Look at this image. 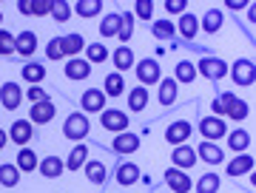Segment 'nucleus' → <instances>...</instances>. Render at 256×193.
Instances as JSON below:
<instances>
[{"instance_id":"f257e3e1","label":"nucleus","mask_w":256,"mask_h":193,"mask_svg":"<svg viewBox=\"0 0 256 193\" xmlns=\"http://www.w3.org/2000/svg\"><path fill=\"white\" fill-rule=\"evenodd\" d=\"M210 108H214V117H230V120H248V102L239 100V97H234V94H220L216 100L210 102Z\"/></svg>"},{"instance_id":"f03ea898","label":"nucleus","mask_w":256,"mask_h":193,"mask_svg":"<svg viewBox=\"0 0 256 193\" xmlns=\"http://www.w3.org/2000/svg\"><path fill=\"white\" fill-rule=\"evenodd\" d=\"M88 131H92V125H88V117H86L82 111L68 114V120L63 122V134H66V139H72V142L86 139V137H88Z\"/></svg>"},{"instance_id":"7ed1b4c3","label":"nucleus","mask_w":256,"mask_h":193,"mask_svg":"<svg viewBox=\"0 0 256 193\" xmlns=\"http://www.w3.org/2000/svg\"><path fill=\"white\" fill-rule=\"evenodd\" d=\"M134 71H137V83L142 85V88H148V85H156L160 80H162L160 63H156L154 57H146V60L134 63Z\"/></svg>"},{"instance_id":"20e7f679","label":"nucleus","mask_w":256,"mask_h":193,"mask_svg":"<svg viewBox=\"0 0 256 193\" xmlns=\"http://www.w3.org/2000/svg\"><path fill=\"white\" fill-rule=\"evenodd\" d=\"M230 77H234V83L242 85V88H250V85L256 83V65L248 60V57H242V60H236V63L228 68Z\"/></svg>"},{"instance_id":"39448f33","label":"nucleus","mask_w":256,"mask_h":193,"mask_svg":"<svg viewBox=\"0 0 256 193\" xmlns=\"http://www.w3.org/2000/svg\"><path fill=\"white\" fill-rule=\"evenodd\" d=\"M196 74H202L205 80H222L225 74H228V63L220 60V57H202L200 63H196Z\"/></svg>"},{"instance_id":"423d86ee","label":"nucleus","mask_w":256,"mask_h":193,"mask_svg":"<svg viewBox=\"0 0 256 193\" xmlns=\"http://www.w3.org/2000/svg\"><path fill=\"white\" fill-rule=\"evenodd\" d=\"M100 122L106 131H114V134H122L128 131V114L120 108H102L100 111Z\"/></svg>"},{"instance_id":"0eeeda50","label":"nucleus","mask_w":256,"mask_h":193,"mask_svg":"<svg viewBox=\"0 0 256 193\" xmlns=\"http://www.w3.org/2000/svg\"><path fill=\"white\" fill-rule=\"evenodd\" d=\"M54 114H57L54 102L46 97V100L34 102V105L28 108V122H32V125H48V122L54 120Z\"/></svg>"},{"instance_id":"6e6552de","label":"nucleus","mask_w":256,"mask_h":193,"mask_svg":"<svg viewBox=\"0 0 256 193\" xmlns=\"http://www.w3.org/2000/svg\"><path fill=\"white\" fill-rule=\"evenodd\" d=\"M191 134H194L191 122H188V120H176V122L168 125V131H165V142H168V145H174V148L176 145H185Z\"/></svg>"},{"instance_id":"1a4fd4ad","label":"nucleus","mask_w":256,"mask_h":193,"mask_svg":"<svg viewBox=\"0 0 256 193\" xmlns=\"http://www.w3.org/2000/svg\"><path fill=\"white\" fill-rule=\"evenodd\" d=\"M162 179L174 193H191V188H194L191 176H185V171H180V168H168L162 174Z\"/></svg>"},{"instance_id":"9d476101","label":"nucleus","mask_w":256,"mask_h":193,"mask_svg":"<svg viewBox=\"0 0 256 193\" xmlns=\"http://www.w3.org/2000/svg\"><path fill=\"white\" fill-rule=\"evenodd\" d=\"M200 134L205 137V142H214V139H220L228 134V125H225L222 117H205L200 122Z\"/></svg>"},{"instance_id":"9b49d317","label":"nucleus","mask_w":256,"mask_h":193,"mask_svg":"<svg viewBox=\"0 0 256 193\" xmlns=\"http://www.w3.org/2000/svg\"><path fill=\"white\" fill-rule=\"evenodd\" d=\"M0 102H3L6 111L20 108V102H23V88H20L18 83H3L0 85Z\"/></svg>"},{"instance_id":"f8f14e48","label":"nucleus","mask_w":256,"mask_h":193,"mask_svg":"<svg viewBox=\"0 0 256 193\" xmlns=\"http://www.w3.org/2000/svg\"><path fill=\"white\" fill-rule=\"evenodd\" d=\"M171 162H174V168H180V171H188V168L196 165V151H194L188 142H185V145H176L174 151H171Z\"/></svg>"},{"instance_id":"ddd939ff","label":"nucleus","mask_w":256,"mask_h":193,"mask_svg":"<svg viewBox=\"0 0 256 193\" xmlns=\"http://www.w3.org/2000/svg\"><path fill=\"white\" fill-rule=\"evenodd\" d=\"M80 108L86 111V114H97V111H102L106 108V94H102L100 88H88V91H82Z\"/></svg>"},{"instance_id":"4468645a","label":"nucleus","mask_w":256,"mask_h":193,"mask_svg":"<svg viewBox=\"0 0 256 193\" xmlns=\"http://www.w3.org/2000/svg\"><path fill=\"white\" fill-rule=\"evenodd\" d=\"M32 137H34V128H32V122H28V120H14V122H12V128H9V139H12V142H18L20 148H26Z\"/></svg>"},{"instance_id":"2eb2a0df","label":"nucleus","mask_w":256,"mask_h":193,"mask_svg":"<svg viewBox=\"0 0 256 193\" xmlns=\"http://www.w3.org/2000/svg\"><path fill=\"white\" fill-rule=\"evenodd\" d=\"M86 48V40H82V34H77V31H72V34H63L60 37V54L63 57H77Z\"/></svg>"},{"instance_id":"dca6fc26","label":"nucleus","mask_w":256,"mask_h":193,"mask_svg":"<svg viewBox=\"0 0 256 193\" xmlns=\"http://www.w3.org/2000/svg\"><path fill=\"white\" fill-rule=\"evenodd\" d=\"M140 151V137L134 131H122L114 137V154H137Z\"/></svg>"},{"instance_id":"f3484780","label":"nucleus","mask_w":256,"mask_h":193,"mask_svg":"<svg viewBox=\"0 0 256 193\" xmlns=\"http://www.w3.org/2000/svg\"><path fill=\"white\" fill-rule=\"evenodd\" d=\"M63 71H66V77H68V80H74V83H77V80H88V74H92V65L86 63L82 57H72V60L66 63Z\"/></svg>"},{"instance_id":"a211bd4d","label":"nucleus","mask_w":256,"mask_h":193,"mask_svg":"<svg viewBox=\"0 0 256 193\" xmlns=\"http://www.w3.org/2000/svg\"><path fill=\"white\" fill-rule=\"evenodd\" d=\"M37 171L46 176V179H60V176H63V159L54 157V154H48L46 159L37 162Z\"/></svg>"},{"instance_id":"6ab92c4d","label":"nucleus","mask_w":256,"mask_h":193,"mask_svg":"<svg viewBox=\"0 0 256 193\" xmlns=\"http://www.w3.org/2000/svg\"><path fill=\"white\" fill-rule=\"evenodd\" d=\"M14 51H18L20 57H32L37 51V34L34 31H20L18 37H14Z\"/></svg>"},{"instance_id":"aec40b11","label":"nucleus","mask_w":256,"mask_h":193,"mask_svg":"<svg viewBox=\"0 0 256 193\" xmlns=\"http://www.w3.org/2000/svg\"><path fill=\"white\" fill-rule=\"evenodd\" d=\"M254 171V157L250 154H236L228 162V176H248Z\"/></svg>"},{"instance_id":"412c9836","label":"nucleus","mask_w":256,"mask_h":193,"mask_svg":"<svg viewBox=\"0 0 256 193\" xmlns=\"http://www.w3.org/2000/svg\"><path fill=\"white\" fill-rule=\"evenodd\" d=\"M174 28L185 37V40H194V37H196V31H200V17H196V14H191V11H185V14H180V23H176Z\"/></svg>"},{"instance_id":"4be33fe9","label":"nucleus","mask_w":256,"mask_h":193,"mask_svg":"<svg viewBox=\"0 0 256 193\" xmlns=\"http://www.w3.org/2000/svg\"><path fill=\"white\" fill-rule=\"evenodd\" d=\"M37 162H40V159H37V154L26 145V148H20V151H18L14 168H18L20 174H32V171H37Z\"/></svg>"},{"instance_id":"5701e85b","label":"nucleus","mask_w":256,"mask_h":193,"mask_svg":"<svg viewBox=\"0 0 256 193\" xmlns=\"http://www.w3.org/2000/svg\"><path fill=\"white\" fill-rule=\"evenodd\" d=\"M194 151H196V159L208 162V165H220L222 159H225V154H222L220 148L214 145V142H205V139H202V145L194 148Z\"/></svg>"},{"instance_id":"b1692460","label":"nucleus","mask_w":256,"mask_h":193,"mask_svg":"<svg viewBox=\"0 0 256 193\" xmlns=\"http://www.w3.org/2000/svg\"><path fill=\"white\" fill-rule=\"evenodd\" d=\"M222 23H225V17H222L220 9H208L200 17V28L205 31V34H216V31L222 28Z\"/></svg>"},{"instance_id":"393cba45","label":"nucleus","mask_w":256,"mask_h":193,"mask_svg":"<svg viewBox=\"0 0 256 193\" xmlns=\"http://www.w3.org/2000/svg\"><path fill=\"white\" fill-rule=\"evenodd\" d=\"M160 83H162V85H160V105L168 108V105H174V102H176V91H180V85H176L174 77H162Z\"/></svg>"},{"instance_id":"a878e982","label":"nucleus","mask_w":256,"mask_h":193,"mask_svg":"<svg viewBox=\"0 0 256 193\" xmlns=\"http://www.w3.org/2000/svg\"><path fill=\"white\" fill-rule=\"evenodd\" d=\"M228 148L234 151V154H245L248 148H250V134H248L245 128H236L228 134Z\"/></svg>"},{"instance_id":"bb28decb","label":"nucleus","mask_w":256,"mask_h":193,"mask_svg":"<svg viewBox=\"0 0 256 193\" xmlns=\"http://www.w3.org/2000/svg\"><path fill=\"white\" fill-rule=\"evenodd\" d=\"M117 182L120 185H137V179H140V168L134 165V162H122V165H117Z\"/></svg>"},{"instance_id":"cd10ccee","label":"nucleus","mask_w":256,"mask_h":193,"mask_svg":"<svg viewBox=\"0 0 256 193\" xmlns=\"http://www.w3.org/2000/svg\"><path fill=\"white\" fill-rule=\"evenodd\" d=\"M134 23H137V20H134V14H131V11H120V31H117V40L122 43V46H126L128 40L134 37Z\"/></svg>"},{"instance_id":"c85d7f7f","label":"nucleus","mask_w":256,"mask_h":193,"mask_svg":"<svg viewBox=\"0 0 256 193\" xmlns=\"http://www.w3.org/2000/svg\"><path fill=\"white\" fill-rule=\"evenodd\" d=\"M88 162V148L86 145H74L72 154H68V159L63 162V168H68V171H77V168H82Z\"/></svg>"},{"instance_id":"c756f323","label":"nucleus","mask_w":256,"mask_h":193,"mask_svg":"<svg viewBox=\"0 0 256 193\" xmlns=\"http://www.w3.org/2000/svg\"><path fill=\"white\" fill-rule=\"evenodd\" d=\"M114 65H117V74L120 71H128V68H134V63H137V60H134V51H131V48L128 46H120L117 51H114Z\"/></svg>"},{"instance_id":"7c9ffc66","label":"nucleus","mask_w":256,"mask_h":193,"mask_svg":"<svg viewBox=\"0 0 256 193\" xmlns=\"http://www.w3.org/2000/svg\"><path fill=\"white\" fill-rule=\"evenodd\" d=\"M100 11H102L100 0H77V3H74V14H77V17H97Z\"/></svg>"},{"instance_id":"2f4dec72","label":"nucleus","mask_w":256,"mask_h":193,"mask_svg":"<svg viewBox=\"0 0 256 193\" xmlns=\"http://www.w3.org/2000/svg\"><path fill=\"white\" fill-rule=\"evenodd\" d=\"M174 80H176V85L180 83H194L196 80V65L194 63H188V60H182V63H176V68H174Z\"/></svg>"},{"instance_id":"473e14b6","label":"nucleus","mask_w":256,"mask_h":193,"mask_svg":"<svg viewBox=\"0 0 256 193\" xmlns=\"http://www.w3.org/2000/svg\"><path fill=\"white\" fill-rule=\"evenodd\" d=\"M82 168H86V176H88V182H92V185H102V182H106V165H102L100 159H88Z\"/></svg>"},{"instance_id":"72a5a7b5","label":"nucleus","mask_w":256,"mask_h":193,"mask_svg":"<svg viewBox=\"0 0 256 193\" xmlns=\"http://www.w3.org/2000/svg\"><path fill=\"white\" fill-rule=\"evenodd\" d=\"M23 80L32 83V85L43 83V80H46V65L43 63H26L23 65Z\"/></svg>"},{"instance_id":"f704fd0d","label":"nucleus","mask_w":256,"mask_h":193,"mask_svg":"<svg viewBox=\"0 0 256 193\" xmlns=\"http://www.w3.org/2000/svg\"><path fill=\"white\" fill-rule=\"evenodd\" d=\"M151 31H154V37H156V40H171V37L176 34L174 23H171L168 17H160V20H154V23H151Z\"/></svg>"},{"instance_id":"c9c22d12","label":"nucleus","mask_w":256,"mask_h":193,"mask_svg":"<svg viewBox=\"0 0 256 193\" xmlns=\"http://www.w3.org/2000/svg\"><path fill=\"white\" fill-rule=\"evenodd\" d=\"M148 105V88H142V85H137V88H131V94H128V108L131 111H146Z\"/></svg>"},{"instance_id":"e433bc0d","label":"nucleus","mask_w":256,"mask_h":193,"mask_svg":"<svg viewBox=\"0 0 256 193\" xmlns=\"http://www.w3.org/2000/svg\"><path fill=\"white\" fill-rule=\"evenodd\" d=\"M126 91V80H122V74H108L106 77V88H102V94L106 97H120V94Z\"/></svg>"},{"instance_id":"4c0bfd02","label":"nucleus","mask_w":256,"mask_h":193,"mask_svg":"<svg viewBox=\"0 0 256 193\" xmlns=\"http://www.w3.org/2000/svg\"><path fill=\"white\" fill-rule=\"evenodd\" d=\"M108 60V48L102 46V43H92V46H86V63L88 65H97V63H106Z\"/></svg>"},{"instance_id":"58836bf2","label":"nucleus","mask_w":256,"mask_h":193,"mask_svg":"<svg viewBox=\"0 0 256 193\" xmlns=\"http://www.w3.org/2000/svg\"><path fill=\"white\" fill-rule=\"evenodd\" d=\"M48 14H52L57 23H66V20L72 17V6H68L66 0H52V3H48Z\"/></svg>"},{"instance_id":"ea45409f","label":"nucleus","mask_w":256,"mask_h":193,"mask_svg":"<svg viewBox=\"0 0 256 193\" xmlns=\"http://www.w3.org/2000/svg\"><path fill=\"white\" fill-rule=\"evenodd\" d=\"M117 31H120V11L106 14V17L100 20V34L102 37H117Z\"/></svg>"},{"instance_id":"a19ab883","label":"nucleus","mask_w":256,"mask_h":193,"mask_svg":"<svg viewBox=\"0 0 256 193\" xmlns=\"http://www.w3.org/2000/svg\"><path fill=\"white\" fill-rule=\"evenodd\" d=\"M220 191V176L216 174H205V176H200V182H196V193H216Z\"/></svg>"},{"instance_id":"79ce46f5","label":"nucleus","mask_w":256,"mask_h":193,"mask_svg":"<svg viewBox=\"0 0 256 193\" xmlns=\"http://www.w3.org/2000/svg\"><path fill=\"white\" fill-rule=\"evenodd\" d=\"M20 182V171L14 165H0V185L3 188H14Z\"/></svg>"},{"instance_id":"37998d69","label":"nucleus","mask_w":256,"mask_h":193,"mask_svg":"<svg viewBox=\"0 0 256 193\" xmlns=\"http://www.w3.org/2000/svg\"><path fill=\"white\" fill-rule=\"evenodd\" d=\"M151 20L154 17V3L151 0H137L134 3V20Z\"/></svg>"},{"instance_id":"c03bdc74","label":"nucleus","mask_w":256,"mask_h":193,"mask_svg":"<svg viewBox=\"0 0 256 193\" xmlns=\"http://www.w3.org/2000/svg\"><path fill=\"white\" fill-rule=\"evenodd\" d=\"M0 54L3 57L14 54V34H9L6 28H0Z\"/></svg>"},{"instance_id":"a18cd8bd","label":"nucleus","mask_w":256,"mask_h":193,"mask_svg":"<svg viewBox=\"0 0 256 193\" xmlns=\"http://www.w3.org/2000/svg\"><path fill=\"white\" fill-rule=\"evenodd\" d=\"M46 60H63V54H60V37L48 40V46H46Z\"/></svg>"},{"instance_id":"49530a36","label":"nucleus","mask_w":256,"mask_h":193,"mask_svg":"<svg viewBox=\"0 0 256 193\" xmlns=\"http://www.w3.org/2000/svg\"><path fill=\"white\" fill-rule=\"evenodd\" d=\"M165 11H171V14H185L188 6H185V0H165Z\"/></svg>"},{"instance_id":"de8ad7c7","label":"nucleus","mask_w":256,"mask_h":193,"mask_svg":"<svg viewBox=\"0 0 256 193\" xmlns=\"http://www.w3.org/2000/svg\"><path fill=\"white\" fill-rule=\"evenodd\" d=\"M48 3H52V0H34V3H32V14H37V17L48 14Z\"/></svg>"},{"instance_id":"09e8293b","label":"nucleus","mask_w":256,"mask_h":193,"mask_svg":"<svg viewBox=\"0 0 256 193\" xmlns=\"http://www.w3.org/2000/svg\"><path fill=\"white\" fill-rule=\"evenodd\" d=\"M26 97H28V100H32V105H34V102L46 100V91H43L40 85H32V88H28V91H26Z\"/></svg>"},{"instance_id":"8fccbe9b","label":"nucleus","mask_w":256,"mask_h":193,"mask_svg":"<svg viewBox=\"0 0 256 193\" xmlns=\"http://www.w3.org/2000/svg\"><path fill=\"white\" fill-rule=\"evenodd\" d=\"M248 6H250L248 0H228V9L230 11H242V9H248Z\"/></svg>"},{"instance_id":"3c124183","label":"nucleus","mask_w":256,"mask_h":193,"mask_svg":"<svg viewBox=\"0 0 256 193\" xmlns=\"http://www.w3.org/2000/svg\"><path fill=\"white\" fill-rule=\"evenodd\" d=\"M18 11H20V14H32V0H20Z\"/></svg>"},{"instance_id":"603ef678","label":"nucleus","mask_w":256,"mask_h":193,"mask_svg":"<svg viewBox=\"0 0 256 193\" xmlns=\"http://www.w3.org/2000/svg\"><path fill=\"white\" fill-rule=\"evenodd\" d=\"M6 142H9V134H6V131L0 128V151H3V148H6Z\"/></svg>"},{"instance_id":"864d4df0","label":"nucleus","mask_w":256,"mask_h":193,"mask_svg":"<svg viewBox=\"0 0 256 193\" xmlns=\"http://www.w3.org/2000/svg\"><path fill=\"white\" fill-rule=\"evenodd\" d=\"M248 17L256 23V3H250V6H248Z\"/></svg>"},{"instance_id":"5fc2aeb1","label":"nucleus","mask_w":256,"mask_h":193,"mask_svg":"<svg viewBox=\"0 0 256 193\" xmlns=\"http://www.w3.org/2000/svg\"><path fill=\"white\" fill-rule=\"evenodd\" d=\"M0 23H3V11H0Z\"/></svg>"}]
</instances>
